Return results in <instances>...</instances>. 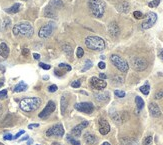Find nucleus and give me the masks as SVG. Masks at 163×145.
<instances>
[{"instance_id": "1", "label": "nucleus", "mask_w": 163, "mask_h": 145, "mask_svg": "<svg viewBox=\"0 0 163 145\" xmlns=\"http://www.w3.org/2000/svg\"><path fill=\"white\" fill-rule=\"evenodd\" d=\"M41 105V99L38 97H29L23 98L19 103L21 110L25 112H32L38 109Z\"/></svg>"}, {"instance_id": "2", "label": "nucleus", "mask_w": 163, "mask_h": 145, "mask_svg": "<svg viewBox=\"0 0 163 145\" xmlns=\"http://www.w3.org/2000/svg\"><path fill=\"white\" fill-rule=\"evenodd\" d=\"M13 34L15 36H22V37H31L34 33V28L30 23L23 22L14 25L13 27Z\"/></svg>"}, {"instance_id": "3", "label": "nucleus", "mask_w": 163, "mask_h": 145, "mask_svg": "<svg viewBox=\"0 0 163 145\" xmlns=\"http://www.w3.org/2000/svg\"><path fill=\"white\" fill-rule=\"evenodd\" d=\"M90 13L96 18H101L105 12V3L103 0H88Z\"/></svg>"}, {"instance_id": "4", "label": "nucleus", "mask_w": 163, "mask_h": 145, "mask_svg": "<svg viewBox=\"0 0 163 145\" xmlns=\"http://www.w3.org/2000/svg\"><path fill=\"white\" fill-rule=\"evenodd\" d=\"M85 45L88 49L94 51H102L105 48V42L101 37L88 36L85 38Z\"/></svg>"}, {"instance_id": "5", "label": "nucleus", "mask_w": 163, "mask_h": 145, "mask_svg": "<svg viewBox=\"0 0 163 145\" xmlns=\"http://www.w3.org/2000/svg\"><path fill=\"white\" fill-rule=\"evenodd\" d=\"M63 3L61 0H51L48 6L45 8L44 15L48 18H56V10L58 8H61Z\"/></svg>"}, {"instance_id": "6", "label": "nucleus", "mask_w": 163, "mask_h": 145, "mask_svg": "<svg viewBox=\"0 0 163 145\" xmlns=\"http://www.w3.org/2000/svg\"><path fill=\"white\" fill-rule=\"evenodd\" d=\"M110 61L112 62L113 65L119 70V71L123 72V73L128 71V69H129L128 62H127L126 60H124L122 57L118 56L116 54H113V55H111V57H110Z\"/></svg>"}, {"instance_id": "7", "label": "nucleus", "mask_w": 163, "mask_h": 145, "mask_svg": "<svg viewBox=\"0 0 163 145\" xmlns=\"http://www.w3.org/2000/svg\"><path fill=\"white\" fill-rule=\"evenodd\" d=\"M131 65L136 71H143L148 67V61L143 57H133L131 59Z\"/></svg>"}, {"instance_id": "8", "label": "nucleus", "mask_w": 163, "mask_h": 145, "mask_svg": "<svg viewBox=\"0 0 163 145\" xmlns=\"http://www.w3.org/2000/svg\"><path fill=\"white\" fill-rule=\"evenodd\" d=\"M156 21H157V14L154 13V12H148L146 14L145 20L143 21L141 27L143 29H149L156 23Z\"/></svg>"}, {"instance_id": "9", "label": "nucleus", "mask_w": 163, "mask_h": 145, "mask_svg": "<svg viewBox=\"0 0 163 145\" xmlns=\"http://www.w3.org/2000/svg\"><path fill=\"white\" fill-rule=\"evenodd\" d=\"M74 108L77 111L83 112L86 114H90L94 110V106L91 102H81V103H76L74 105Z\"/></svg>"}, {"instance_id": "10", "label": "nucleus", "mask_w": 163, "mask_h": 145, "mask_svg": "<svg viewBox=\"0 0 163 145\" xmlns=\"http://www.w3.org/2000/svg\"><path fill=\"white\" fill-rule=\"evenodd\" d=\"M54 28H55V24H54L53 22H49V23L43 25V26L39 29V33H38V35H39L40 38L49 37L50 35L52 34Z\"/></svg>"}, {"instance_id": "11", "label": "nucleus", "mask_w": 163, "mask_h": 145, "mask_svg": "<svg viewBox=\"0 0 163 145\" xmlns=\"http://www.w3.org/2000/svg\"><path fill=\"white\" fill-rule=\"evenodd\" d=\"M47 136H58L61 137L64 135V128L61 124H55L46 131Z\"/></svg>"}, {"instance_id": "12", "label": "nucleus", "mask_w": 163, "mask_h": 145, "mask_svg": "<svg viewBox=\"0 0 163 145\" xmlns=\"http://www.w3.org/2000/svg\"><path fill=\"white\" fill-rule=\"evenodd\" d=\"M56 108V105L55 103H54L52 100L48 101V103H47V105L45 106V108L43 109L42 111L39 113V117L42 118V119H45L48 117L49 115H51L54 112V110H55Z\"/></svg>"}, {"instance_id": "13", "label": "nucleus", "mask_w": 163, "mask_h": 145, "mask_svg": "<svg viewBox=\"0 0 163 145\" xmlns=\"http://www.w3.org/2000/svg\"><path fill=\"white\" fill-rule=\"evenodd\" d=\"M90 86L95 90H102L106 88L107 83L103 79L97 78V77H91L90 78Z\"/></svg>"}, {"instance_id": "14", "label": "nucleus", "mask_w": 163, "mask_h": 145, "mask_svg": "<svg viewBox=\"0 0 163 145\" xmlns=\"http://www.w3.org/2000/svg\"><path fill=\"white\" fill-rule=\"evenodd\" d=\"M98 124H99V132L102 134V135H106L109 133L110 131V125L108 123V121L106 119L104 118H100L98 121Z\"/></svg>"}, {"instance_id": "15", "label": "nucleus", "mask_w": 163, "mask_h": 145, "mask_svg": "<svg viewBox=\"0 0 163 145\" xmlns=\"http://www.w3.org/2000/svg\"><path fill=\"white\" fill-rule=\"evenodd\" d=\"M88 126V121H82L80 124L76 125L75 127H73V129L71 130V135L74 137H79L81 135V132L83 129H85V127Z\"/></svg>"}, {"instance_id": "16", "label": "nucleus", "mask_w": 163, "mask_h": 145, "mask_svg": "<svg viewBox=\"0 0 163 145\" xmlns=\"http://www.w3.org/2000/svg\"><path fill=\"white\" fill-rule=\"evenodd\" d=\"M148 109H149V112H150V115L152 116V117H160L161 116V110L160 108H159V106L156 104L154 102H151L148 106Z\"/></svg>"}, {"instance_id": "17", "label": "nucleus", "mask_w": 163, "mask_h": 145, "mask_svg": "<svg viewBox=\"0 0 163 145\" xmlns=\"http://www.w3.org/2000/svg\"><path fill=\"white\" fill-rule=\"evenodd\" d=\"M108 32L112 37H117L120 34V28L118 26V24L115 21H112L108 25Z\"/></svg>"}, {"instance_id": "18", "label": "nucleus", "mask_w": 163, "mask_h": 145, "mask_svg": "<svg viewBox=\"0 0 163 145\" xmlns=\"http://www.w3.org/2000/svg\"><path fill=\"white\" fill-rule=\"evenodd\" d=\"M116 9L121 13H127V12H129L130 5L127 1H121L116 5Z\"/></svg>"}, {"instance_id": "19", "label": "nucleus", "mask_w": 163, "mask_h": 145, "mask_svg": "<svg viewBox=\"0 0 163 145\" xmlns=\"http://www.w3.org/2000/svg\"><path fill=\"white\" fill-rule=\"evenodd\" d=\"M110 98V94L108 92H101L95 94V99L98 102H107Z\"/></svg>"}, {"instance_id": "20", "label": "nucleus", "mask_w": 163, "mask_h": 145, "mask_svg": "<svg viewBox=\"0 0 163 145\" xmlns=\"http://www.w3.org/2000/svg\"><path fill=\"white\" fill-rule=\"evenodd\" d=\"M8 55H9V47L7 46L6 43H1L0 44V56L6 59Z\"/></svg>"}, {"instance_id": "21", "label": "nucleus", "mask_w": 163, "mask_h": 145, "mask_svg": "<svg viewBox=\"0 0 163 145\" xmlns=\"http://www.w3.org/2000/svg\"><path fill=\"white\" fill-rule=\"evenodd\" d=\"M67 107H68V100L65 96H61V99H60V110H61V114L64 115Z\"/></svg>"}, {"instance_id": "22", "label": "nucleus", "mask_w": 163, "mask_h": 145, "mask_svg": "<svg viewBox=\"0 0 163 145\" xmlns=\"http://www.w3.org/2000/svg\"><path fill=\"white\" fill-rule=\"evenodd\" d=\"M84 140H85V142L87 143V144H94V143H96V137L94 136L93 134H91V133H85L84 135Z\"/></svg>"}, {"instance_id": "23", "label": "nucleus", "mask_w": 163, "mask_h": 145, "mask_svg": "<svg viewBox=\"0 0 163 145\" xmlns=\"http://www.w3.org/2000/svg\"><path fill=\"white\" fill-rule=\"evenodd\" d=\"M20 8H21V5L19 4V3H15V4L12 5L10 8L5 9V11L9 14H15V13H17V12H19Z\"/></svg>"}, {"instance_id": "24", "label": "nucleus", "mask_w": 163, "mask_h": 145, "mask_svg": "<svg viewBox=\"0 0 163 145\" xmlns=\"http://www.w3.org/2000/svg\"><path fill=\"white\" fill-rule=\"evenodd\" d=\"M28 88L27 84L25 83L24 81H21L19 82L18 84L14 87V92H23V91H26Z\"/></svg>"}, {"instance_id": "25", "label": "nucleus", "mask_w": 163, "mask_h": 145, "mask_svg": "<svg viewBox=\"0 0 163 145\" xmlns=\"http://www.w3.org/2000/svg\"><path fill=\"white\" fill-rule=\"evenodd\" d=\"M11 25V20L9 18H5L1 22V26H0V31H6Z\"/></svg>"}, {"instance_id": "26", "label": "nucleus", "mask_w": 163, "mask_h": 145, "mask_svg": "<svg viewBox=\"0 0 163 145\" xmlns=\"http://www.w3.org/2000/svg\"><path fill=\"white\" fill-rule=\"evenodd\" d=\"M62 49H63L64 53H65L68 57H71V56H72L73 50H72V47L70 46L69 44H64V45L62 46Z\"/></svg>"}, {"instance_id": "27", "label": "nucleus", "mask_w": 163, "mask_h": 145, "mask_svg": "<svg viewBox=\"0 0 163 145\" xmlns=\"http://www.w3.org/2000/svg\"><path fill=\"white\" fill-rule=\"evenodd\" d=\"M135 103H136L137 108H138L139 110L144 107V100H143L141 97H139V96H136L135 97Z\"/></svg>"}, {"instance_id": "28", "label": "nucleus", "mask_w": 163, "mask_h": 145, "mask_svg": "<svg viewBox=\"0 0 163 145\" xmlns=\"http://www.w3.org/2000/svg\"><path fill=\"white\" fill-rule=\"evenodd\" d=\"M92 66H93V63L91 62V60H86L85 61V64H84V67H83V68L81 69V72L87 71V70L90 69Z\"/></svg>"}, {"instance_id": "29", "label": "nucleus", "mask_w": 163, "mask_h": 145, "mask_svg": "<svg viewBox=\"0 0 163 145\" xmlns=\"http://www.w3.org/2000/svg\"><path fill=\"white\" fill-rule=\"evenodd\" d=\"M140 91H141L144 95H148L149 94V91H150V86L148 84H145L140 87Z\"/></svg>"}, {"instance_id": "30", "label": "nucleus", "mask_w": 163, "mask_h": 145, "mask_svg": "<svg viewBox=\"0 0 163 145\" xmlns=\"http://www.w3.org/2000/svg\"><path fill=\"white\" fill-rule=\"evenodd\" d=\"M123 80H124V79H123V77H121V76L118 75V76H115V77H114L112 81H113L114 84L119 85V84H122V83H123Z\"/></svg>"}, {"instance_id": "31", "label": "nucleus", "mask_w": 163, "mask_h": 145, "mask_svg": "<svg viewBox=\"0 0 163 145\" xmlns=\"http://www.w3.org/2000/svg\"><path fill=\"white\" fill-rule=\"evenodd\" d=\"M67 140H68L72 145H80V142H79L78 140L74 139V138H73L71 135H69V134L67 135Z\"/></svg>"}, {"instance_id": "32", "label": "nucleus", "mask_w": 163, "mask_h": 145, "mask_svg": "<svg viewBox=\"0 0 163 145\" xmlns=\"http://www.w3.org/2000/svg\"><path fill=\"white\" fill-rule=\"evenodd\" d=\"M160 1L161 0H152L151 2L148 3V6L151 8H154V7H157V6L160 4Z\"/></svg>"}, {"instance_id": "33", "label": "nucleus", "mask_w": 163, "mask_h": 145, "mask_svg": "<svg viewBox=\"0 0 163 145\" xmlns=\"http://www.w3.org/2000/svg\"><path fill=\"white\" fill-rule=\"evenodd\" d=\"M114 94L116 97L118 98H123V97H125V92L124 91H121V90H115L114 91Z\"/></svg>"}, {"instance_id": "34", "label": "nucleus", "mask_w": 163, "mask_h": 145, "mask_svg": "<svg viewBox=\"0 0 163 145\" xmlns=\"http://www.w3.org/2000/svg\"><path fill=\"white\" fill-rule=\"evenodd\" d=\"M84 55V50L82 49V47H78L77 50H76V56L77 58H81Z\"/></svg>"}, {"instance_id": "35", "label": "nucleus", "mask_w": 163, "mask_h": 145, "mask_svg": "<svg viewBox=\"0 0 163 145\" xmlns=\"http://www.w3.org/2000/svg\"><path fill=\"white\" fill-rule=\"evenodd\" d=\"M59 68H65L66 71H70L72 68L71 66L69 65V64H66V63H60L59 64Z\"/></svg>"}, {"instance_id": "36", "label": "nucleus", "mask_w": 163, "mask_h": 145, "mask_svg": "<svg viewBox=\"0 0 163 145\" xmlns=\"http://www.w3.org/2000/svg\"><path fill=\"white\" fill-rule=\"evenodd\" d=\"M133 16H134V17H135L136 19H142V18H143L142 12H140V11H134V12H133Z\"/></svg>"}, {"instance_id": "37", "label": "nucleus", "mask_w": 163, "mask_h": 145, "mask_svg": "<svg viewBox=\"0 0 163 145\" xmlns=\"http://www.w3.org/2000/svg\"><path fill=\"white\" fill-rule=\"evenodd\" d=\"M81 85V82H80V80H75V81H73L71 83V86L73 87V88H79Z\"/></svg>"}, {"instance_id": "38", "label": "nucleus", "mask_w": 163, "mask_h": 145, "mask_svg": "<svg viewBox=\"0 0 163 145\" xmlns=\"http://www.w3.org/2000/svg\"><path fill=\"white\" fill-rule=\"evenodd\" d=\"M7 97V90L3 89L2 91H0V99H4Z\"/></svg>"}, {"instance_id": "39", "label": "nucleus", "mask_w": 163, "mask_h": 145, "mask_svg": "<svg viewBox=\"0 0 163 145\" xmlns=\"http://www.w3.org/2000/svg\"><path fill=\"white\" fill-rule=\"evenodd\" d=\"M39 66H40L42 69H44V70H49V69L51 68L50 65H48V64H45V63H42V62L39 63Z\"/></svg>"}, {"instance_id": "40", "label": "nucleus", "mask_w": 163, "mask_h": 145, "mask_svg": "<svg viewBox=\"0 0 163 145\" xmlns=\"http://www.w3.org/2000/svg\"><path fill=\"white\" fill-rule=\"evenodd\" d=\"M152 142V136H147L145 139H144V145H150Z\"/></svg>"}, {"instance_id": "41", "label": "nucleus", "mask_w": 163, "mask_h": 145, "mask_svg": "<svg viewBox=\"0 0 163 145\" xmlns=\"http://www.w3.org/2000/svg\"><path fill=\"white\" fill-rule=\"evenodd\" d=\"M57 89H58V87H57L56 85H50L49 87H48V91L49 92H55V91H57Z\"/></svg>"}, {"instance_id": "42", "label": "nucleus", "mask_w": 163, "mask_h": 145, "mask_svg": "<svg viewBox=\"0 0 163 145\" xmlns=\"http://www.w3.org/2000/svg\"><path fill=\"white\" fill-rule=\"evenodd\" d=\"M161 98H163V89L155 94V99H161Z\"/></svg>"}, {"instance_id": "43", "label": "nucleus", "mask_w": 163, "mask_h": 145, "mask_svg": "<svg viewBox=\"0 0 163 145\" xmlns=\"http://www.w3.org/2000/svg\"><path fill=\"white\" fill-rule=\"evenodd\" d=\"M22 55L25 57L29 55V49H28V48H23V50H22Z\"/></svg>"}, {"instance_id": "44", "label": "nucleus", "mask_w": 163, "mask_h": 145, "mask_svg": "<svg viewBox=\"0 0 163 145\" xmlns=\"http://www.w3.org/2000/svg\"><path fill=\"white\" fill-rule=\"evenodd\" d=\"M98 67H99V69H105V67H106V64H105L103 61H100V62L98 63Z\"/></svg>"}, {"instance_id": "45", "label": "nucleus", "mask_w": 163, "mask_h": 145, "mask_svg": "<svg viewBox=\"0 0 163 145\" xmlns=\"http://www.w3.org/2000/svg\"><path fill=\"white\" fill-rule=\"evenodd\" d=\"M24 133H25V131H24V130H21V131H19L18 133H17L16 135H15L14 137H13V139H18V137H20L21 135H22V134H24Z\"/></svg>"}, {"instance_id": "46", "label": "nucleus", "mask_w": 163, "mask_h": 145, "mask_svg": "<svg viewBox=\"0 0 163 145\" xmlns=\"http://www.w3.org/2000/svg\"><path fill=\"white\" fill-rule=\"evenodd\" d=\"M3 138H4L5 140H12V139H13V136H12L11 134H5Z\"/></svg>"}, {"instance_id": "47", "label": "nucleus", "mask_w": 163, "mask_h": 145, "mask_svg": "<svg viewBox=\"0 0 163 145\" xmlns=\"http://www.w3.org/2000/svg\"><path fill=\"white\" fill-rule=\"evenodd\" d=\"M158 56H159V58H160V59L163 60V48H160V49H159V51H158Z\"/></svg>"}, {"instance_id": "48", "label": "nucleus", "mask_w": 163, "mask_h": 145, "mask_svg": "<svg viewBox=\"0 0 163 145\" xmlns=\"http://www.w3.org/2000/svg\"><path fill=\"white\" fill-rule=\"evenodd\" d=\"M54 72H55V75L56 76H62L63 75V74H64V72H60V71H58V69H55V70H54Z\"/></svg>"}, {"instance_id": "49", "label": "nucleus", "mask_w": 163, "mask_h": 145, "mask_svg": "<svg viewBox=\"0 0 163 145\" xmlns=\"http://www.w3.org/2000/svg\"><path fill=\"white\" fill-rule=\"evenodd\" d=\"M38 126H39V124L35 123V124H30L29 126H28V128H29V129H33V128H36V127H38Z\"/></svg>"}, {"instance_id": "50", "label": "nucleus", "mask_w": 163, "mask_h": 145, "mask_svg": "<svg viewBox=\"0 0 163 145\" xmlns=\"http://www.w3.org/2000/svg\"><path fill=\"white\" fill-rule=\"evenodd\" d=\"M99 78L105 80L107 78V76H106V74H105V73H100V74H99Z\"/></svg>"}, {"instance_id": "51", "label": "nucleus", "mask_w": 163, "mask_h": 145, "mask_svg": "<svg viewBox=\"0 0 163 145\" xmlns=\"http://www.w3.org/2000/svg\"><path fill=\"white\" fill-rule=\"evenodd\" d=\"M33 57H34V59H36V60H39L40 59V55H39V54H37V53H34L33 54Z\"/></svg>"}, {"instance_id": "52", "label": "nucleus", "mask_w": 163, "mask_h": 145, "mask_svg": "<svg viewBox=\"0 0 163 145\" xmlns=\"http://www.w3.org/2000/svg\"><path fill=\"white\" fill-rule=\"evenodd\" d=\"M27 139H29V136H28V135H26V136H24L23 138H21L20 141H24V140H27Z\"/></svg>"}, {"instance_id": "53", "label": "nucleus", "mask_w": 163, "mask_h": 145, "mask_svg": "<svg viewBox=\"0 0 163 145\" xmlns=\"http://www.w3.org/2000/svg\"><path fill=\"white\" fill-rule=\"evenodd\" d=\"M3 84H4V80L0 78V87H2V86H3Z\"/></svg>"}, {"instance_id": "54", "label": "nucleus", "mask_w": 163, "mask_h": 145, "mask_svg": "<svg viewBox=\"0 0 163 145\" xmlns=\"http://www.w3.org/2000/svg\"><path fill=\"white\" fill-rule=\"evenodd\" d=\"M0 70H1V71H3V72H4V71H5V68H4V67H2V66H0Z\"/></svg>"}, {"instance_id": "55", "label": "nucleus", "mask_w": 163, "mask_h": 145, "mask_svg": "<svg viewBox=\"0 0 163 145\" xmlns=\"http://www.w3.org/2000/svg\"><path fill=\"white\" fill-rule=\"evenodd\" d=\"M102 145H111L109 142H103V143H102Z\"/></svg>"}, {"instance_id": "56", "label": "nucleus", "mask_w": 163, "mask_h": 145, "mask_svg": "<svg viewBox=\"0 0 163 145\" xmlns=\"http://www.w3.org/2000/svg\"><path fill=\"white\" fill-rule=\"evenodd\" d=\"M1 112H2V107H1V105H0V115H1Z\"/></svg>"}, {"instance_id": "57", "label": "nucleus", "mask_w": 163, "mask_h": 145, "mask_svg": "<svg viewBox=\"0 0 163 145\" xmlns=\"http://www.w3.org/2000/svg\"><path fill=\"white\" fill-rule=\"evenodd\" d=\"M31 143H32V140H29V141H28V145H30Z\"/></svg>"}, {"instance_id": "58", "label": "nucleus", "mask_w": 163, "mask_h": 145, "mask_svg": "<svg viewBox=\"0 0 163 145\" xmlns=\"http://www.w3.org/2000/svg\"><path fill=\"white\" fill-rule=\"evenodd\" d=\"M53 145H60V144H58V143H54Z\"/></svg>"}, {"instance_id": "59", "label": "nucleus", "mask_w": 163, "mask_h": 145, "mask_svg": "<svg viewBox=\"0 0 163 145\" xmlns=\"http://www.w3.org/2000/svg\"><path fill=\"white\" fill-rule=\"evenodd\" d=\"M0 145H4V144H2V143H0Z\"/></svg>"}, {"instance_id": "60", "label": "nucleus", "mask_w": 163, "mask_h": 145, "mask_svg": "<svg viewBox=\"0 0 163 145\" xmlns=\"http://www.w3.org/2000/svg\"><path fill=\"white\" fill-rule=\"evenodd\" d=\"M37 145H39V144H37Z\"/></svg>"}]
</instances>
